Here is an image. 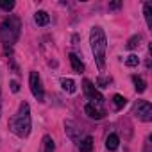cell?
<instances>
[{
	"instance_id": "7",
	"label": "cell",
	"mask_w": 152,
	"mask_h": 152,
	"mask_svg": "<svg viewBox=\"0 0 152 152\" xmlns=\"http://www.w3.org/2000/svg\"><path fill=\"white\" fill-rule=\"evenodd\" d=\"M84 113H86L90 118H93V120H102V118L106 116V111H104L102 107H99V106H93V104H86Z\"/></svg>"
},
{
	"instance_id": "22",
	"label": "cell",
	"mask_w": 152,
	"mask_h": 152,
	"mask_svg": "<svg viewBox=\"0 0 152 152\" xmlns=\"http://www.w3.org/2000/svg\"><path fill=\"white\" fill-rule=\"evenodd\" d=\"M11 90H13L15 93H18V91H20V84H18L16 81H11Z\"/></svg>"
},
{
	"instance_id": "10",
	"label": "cell",
	"mask_w": 152,
	"mask_h": 152,
	"mask_svg": "<svg viewBox=\"0 0 152 152\" xmlns=\"http://www.w3.org/2000/svg\"><path fill=\"white\" fill-rule=\"evenodd\" d=\"M54 148H56L54 140H52L48 134L43 136V140H41V152H54Z\"/></svg>"
},
{
	"instance_id": "13",
	"label": "cell",
	"mask_w": 152,
	"mask_h": 152,
	"mask_svg": "<svg viewBox=\"0 0 152 152\" xmlns=\"http://www.w3.org/2000/svg\"><path fill=\"white\" fill-rule=\"evenodd\" d=\"M132 83H134V88H136L138 93H143V91L147 90V83H145L141 77H138V75H134V77H132Z\"/></svg>"
},
{
	"instance_id": "12",
	"label": "cell",
	"mask_w": 152,
	"mask_h": 152,
	"mask_svg": "<svg viewBox=\"0 0 152 152\" xmlns=\"http://www.w3.org/2000/svg\"><path fill=\"white\" fill-rule=\"evenodd\" d=\"M81 143V152H93V138L91 136H86Z\"/></svg>"
},
{
	"instance_id": "11",
	"label": "cell",
	"mask_w": 152,
	"mask_h": 152,
	"mask_svg": "<svg viewBox=\"0 0 152 152\" xmlns=\"http://www.w3.org/2000/svg\"><path fill=\"white\" fill-rule=\"evenodd\" d=\"M34 22L38 23V25H47L48 22H50V16H48V13L47 11H38L36 15H34Z\"/></svg>"
},
{
	"instance_id": "15",
	"label": "cell",
	"mask_w": 152,
	"mask_h": 152,
	"mask_svg": "<svg viewBox=\"0 0 152 152\" xmlns=\"http://www.w3.org/2000/svg\"><path fill=\"white\" fill-rule=\"evenodd\" d=\"M143 13H145V20H147V25H148V27H152V20H150V15H152V6H150L148 2L143 6Z\"/></svg>"
},
{
	"instance_id": "3",
	"label": "cell",
	"mask_w": 152,
	"mask_h": 152,
	"mask_svg": "<svg viewBox=\"0 0 152 152\" xmlns=\"http://www.w3.org/2000/svg\"><path fill=\"white\" fill-rule=\"evenodd\" d=\"M90 45H91V52L95 56V63L97 66L102 70L106 64V50H107V39L106 34L100 27H93L90 32Z\"/></svg>"
},
{
	"instance_id": "17",
	"label": "cell",
	"mask_w": 152,
	"mask_h": 152,
	"mask_svg": "<svg viewBox=\"0 0 152 152\" xmlns=\"http://www.w3.org/2000/svg\"><path fill=\"white\" fill-rule=\"evenodd\" d=\"M113 102H115L116 109H122V107L127 104V99H125V97H122V95H115V97H113Z\"/></svg>"
},
{
	"instance_id": "2",
	"label": "cell",
	"mask_w": 152,
	"mask_h": 152,
	"mask_svg": "<svg viewBox=\"0 0 152 152\" xmlns=\"http://www.w3.org/2000/svg\"><path fill=\"white\" fill-rule=\"evenodd\" d=\"M20 29H22V25H20V20H18L16 16L6 18V20L2 22V25H0V39H2L4 48H6L7 54L13 50L15 43L18 41V38H20Z\"/></svg>"
},
{
	"instance_id": "18",
	"label": "cell",
	"mask_w": 152,
	"mask_h": 152,
	"mask_svg": "<svg viewBox=\"0 0 152 152\" xmlns=\"http://www.w3.org/2000/svg\"><path fill=\"white\" fill-rule=\"evenodd\" d=\"M140 41H141L140 36H132V38L127 41V48H129V50H134L136 47H140Z\"/></svg>"
},
{
	"instance_id": "9",
	"label": "cell",
	"mask_w": 152,
	"mask_h": 152,
	"mask_svg": "<svg viewBox=\"0 0 152 152\" xmlns=\"http://www.w3.org/2000/svg\"><path fill=\"white\" fill-rule=\"evenodd\" d=\"M118 145H120V140H118V136L116 134H109L107 138H106V148L107 150H116L118 148Z\"/></svg>"
},
{
	"instance_id": "6",
	"label": "cell",
	"mask_w": 152,
	"mask_h": 152,
	"mask_svg": "<svg viewBox=\"0 0 152 152\" xmlns=\"http://www.w3.org/2000/svg\"><path fill=\"white\" fill-rule=\"evenodd\" d=\"M134 115L141 120V122H150L152 120V106L147 100H140L134 106Z\"/></svg>"
},
{
	"instance_id": "14",
	"label": "cell",
	"mask_w": 152,
	"mask_h": 152,
	"mask_svg": "<svg viewBox=\"0 0 152 152\" xmlns=\"http://www.w3.org/2000/svg\"><path fill=\"white\" fill-rule=\"evenodd\" d=\"M61 86H63V90L68 91V93H73V91H75V83H73L72 79H61Z\"/></svg>"
},
{
	"instance_id": "5",
	"label": "cell",
	"mask_w": 152,
	"mask_h": 152,
	"mask_svg": "<svg viewBox=\"0 0 152 152\" xmlns=\"http://www.w3.org/2000/svg\"><path fill=\"white\" fill-rule=\"evenodd\" d=\"M29 86H31V91H32L34 99H36L38 102H43V100H45V91H43L41 79H39L38 72H31V75H29Z\"/></svg>"
},
{
	"instance_id": "20",
	"label": "cell",
	"mask_w": 152,
	"mask_h": 152,
	"mask_svg": "<svg viewBox=\"0 0 152 152\" xmlns=\"http://www.w3.org/2000/svg\"><path fill=\"white\" fill-rule=\"evenodd\" d=\"M150 147H152V143H150V136H148V138L145 140V148H143V152H152Z\"/></svg>"
},
{
	"instance_id": "24",
	"label": "cell",
	"mask_w": 152,
	"mask_h": 152,
	"mask_svg": "<svg viewBox=\"0 0 152 152\" xmlns=\"http://www.w3.org/2000/svg\"><path fill=\"white\" fill-rule=\"evenodd\" d=\"M0 116H2V97H0Z\"/></svg>"
},
{
	"instance_id": "23",
	"label": "cell",
	"mask_w": 152,
	"mask_h": 152,
	"mask_svg": "<svg viewBox=\"0 0 152 152\" xmlns=\"http://www.w3.org/2000/svg\"><path fill=\"white\" fill-rule=\"evenodd\" d=\"M122 6V2H113V4H109V9H118Z\"/></svg>"
},
{
	"instance_id": "16",
	"label": "cell",
	"mask_w": 152,
	"mask_h": 152,
	"mask_svg": "<svg viewBox=\"0 0 152 152\" xmlns=\"http://www.w3.org/2000/svg\"><path fill=\"white\" fill-rule=\"evenodd\" d=\"M0 9H4V11H13L15 9V2L13 0H0Z\"/></svg>"
},
{
	"instance_id": "8",
	"label": "cell",
	"mask_w": 152,
	"mask_h": 152,
	"mask_svg": "<svg viewBox=\"0 0 152 152\" xmlns=\"http://www.w3.org/2000/svg\"><path fill=\"white\" fill-rule=\"evenodd\" d=\"M68 57H70V63H72V68H73V72H77V73L84 72V63L79 59V56H75V54H70Z\"/></svg>"
},
{
	"instance_id": "21",
	"label": "cell",
	"mask_w": 152,
	"mask_h": 152,
	"mask_svg": "<svg viewBox=\"0 0 152 152\" xmlns=\"http://www.w3.org/2000/svg\"><path fill=\"white\" fill-rule=\"evenodd\" d=\"M97 83H99V86H107V84L111 83V79H106V77H100V79H99Z\"/></svg>"
},
{
	"instance_id": "1",
	"label": "cell",
	"mask_w": 152,
	"mask_h": 152,
	"mask_svg": "<svg viewBox=\"0 0 152 152\" xmlns=\"http://www.w3.org/2000/svg\"><path fill=\"white\" fill-rule=\"evenodd\" d=\"M31 107L27 102H22L16 115L9 120V129L11 132H15L18 138H27L31 134Z\"/></svg>"
},
{
	"instance_id": "4",
	"label": "cell",
	"mask_w": 152,
	"mask_h": 152,
	"mask_svg": "<svg viewBox=\"0 0 152 152\" xmlns=\"http://www.w3.org/2000/svg\"><path fill=\"white\" fill-rule=\"evenodd\" d=\"M83 90H84L86 97L91 100V104H93V106L102 107V104H104V97H102V95H100V91L93 86V83H91V81L84 79V83H83Z\"/></svg>"
},
{
	"instance_id": "19",
	"label": "cell",
	"mask_w": 152,
	"mask_h": 152,
	"mask_svg": "<svg viewBox=\"0 0 152 152\" xmlns=\"http://www.w3.org/2000/svg\"><path fill=\"white\" fill-rule=\"evenodd\" d=\"M138 63H140V57L134 56V54H131V56L125 59V64H127V66H138Z\"/></svg>"
}]
</instances>
